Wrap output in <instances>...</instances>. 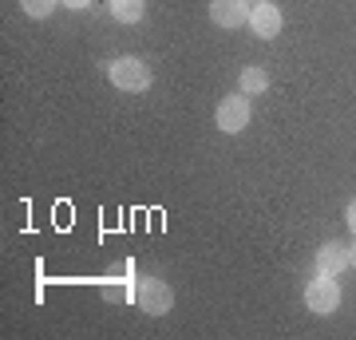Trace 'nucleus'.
Returning a JSON list of instances; mask_svg holds the SVG:
<instances>
[{"label": "nucleus", "mask_w": 356, "mask_h": 340, "mask_svg": "<svg viewBox=\"0 0 356 340\" xmlns=\"http://www.w3.org/2000/svg\"><path fill=\"white\" fill-rule=\"evenodd\" d=\"M111 13H115V20L135 24V20L143 16V0H111Z\"/></svg>", "instance_id": "nucleus-9"}, {"label": "nucleus", "mask_w": 356, "mask_h": 340, "mask_svg": "<svg viewBox=\"0 0 356 340\" xmlns=\"http://www.w3.org/2000/svg\"><path fill=\"white\" fill-rule=\"evenodd\" d=\"M245 4H250V8H257V4H269V0H245Z\"/></svg>", "instance_id": "nucleus-15"}, {"label": "nucleus", "mask_w": 356, "mask_h": 340, "mask_svg": "<svg viewBox=\"0 0 356 340\" xmlns=\"http://www.w3.org/2000/svg\"><path fill=\"white\" fill-rule=\"evenodd\" d=\"M250 28H254L261 40H273L281 32V13L273 4H257V8H250Z\"/></svg>", "instance_id": "nucleus-6"}, {"label": "nucleus", "mask_w": 356, "mask_h": 340, "mask_svg": "<svg viewBox=\"0 0 356 340\" xmlns=\"http://www.w3.org/2000/svg\"><path fill=\"white\" fill-rule=\"evenodd\" d=\"M238 83H242V95H261V91L269 88V76L261 72V67H245Z\"/></svg>", "instance_id": "nucleus-8"}, {"label": "nucleus", "mask_w": 356, "mask_h": 340, "mask_svg": "<svg viewBox=\"0 0 356 340\" xmlns=\"http://www.w3.org/2000/svg\"><path fill=\"white\" fill-rule=\"evenodd\" d=\"M305 305H309V309H313L317 316L337 313V305H341V285H337V277L321 273V277L305 289Z\"/></svg>", "instance_id": "nucleus-3"}, {"label": "nucleus", "mask_w": 356, "mask_h": 340, "mask_svg": "<svg viewBox=\"0 0 356 340\" xmlns=\"http://www.w3.org/2000/svg\"><path fill=\"white\" fill-rule=\"evenodd\" d=\"M317 265H321V273L337 277L341 269H348V245H341V241H325L321 253H317Z\"/></svg>", "instance_id": "nucleus-7"}, {"label": "nucleus", "mask_w": 356, "mask_h": 340, "mask_svg": "<svg viewBox=\"0 0 356 340\" xmlns=\"http://www.w3.org/2000/svg\"><path fill=\"white\" fill-rule=\"evenodd\" d=\"M107 76L119 91H147L151 88V67L135 56H119V60L107 63Z\"/></svg>", "instance_id": "nucleus-1"}, {"label": "nucleus", "mask_w": 356, "mask_h": 340, "mask_svg": "<svg viewBox=\"0 0 356 340\" xmlns=\"http://www.w3.org/2000/svg\"><path fill=\"white\" fill-rule=\"evenodd\" d=\"M135 301H139L143 313L166 316L170 313V305H175V293H170V285H163L159 277H143L139 289H135Z\"/></svg>", "instance_id": "nucleus-2"}, {"label": "nucleus", "mask_w": 356, "mask_h": 340, "mask_svg": "<svg viewBox=\"0 0 356 340\" xmlns=\"http://www.w3.org/2000/svg\"><path fill=\"white\" fill-rule=\"evenodd\" d=\"M20 4H24V13H28V16H36V20H44V16H48L51 8L60 4V0H20Z\"/></svg>", "instance_id": "nucleus-10"}, {"label": "nucleus", "mask_w": 356, "mask_h": 340, "mask_svg": "<svg viewBox=\"0 0 356 340\" xmlns=\"http://www.w3.org/2000/svg\"><path fill=\"white\" fill-rule=\"evenodd\" d=\"M245 123H250V99L245 95H226L218 103V131L238 135V131H245Z\"/></svg>", "instance_id": "nucleus-4"}, {"label": "nucleus", "mask_w": 356, "mask_h": 340, "mask_svg": "<svg viewBox=\"0 0 356 340\" xmlns=\"http://www.w3.org/2000/svg\"><path fill=\"white\" fill-rule=\"evenodd\" d=\"M348 226L356 229V202H348Z\"/></svg>", "instance_id": "nucleus-13"}, {"label": "nucleus", "mask_w": 356, "mask_h": 340, "mask_svg": "<svg viewBox=\"0 0 356 340\" xmlns=\"http://www.w3.org/2000/svg\"><path fill=\"white\" fill-rule=\"evenodd\" d=\"M103 297H107V301H127V297H135V293L123 289V281H103Z\"/></svg>", "instance_id": "nucleus-11"}, {"label": "nucleus", "mask_w": 356, "mask_h": 340, "mask_svg": "<svg viewBox=\"0 0 356 340\" xmlns=\"http://www.w3.org/2000/svg\"><path fill=\"white\" fill-rule=\"evenodd\" d=\"M348 265H353V269H356V245H353V250H348Z\"/></svg>", "instance_id": "nucleus-14"}, {"label": "nucleus", "mask_w": 356, "mask_h": 340, "mask_svg": "<svg viewBox=\"0 0 356 340\" xmlns=\"http://www.w3.org/2000/svg\"><path fill=\"white\" fill-rule=\"evenodd\" d=\"M210 20L218 28H242L250 24V4L245 0H210Z\"/></svg>", "instance_id": "nucleus-5"}, {"label": "nucleus", "mask_w": 356, "mask_h": 340, "mask_svg": "<svg viewBox=\"0 0 356 340\" xmlns=\"http://www.w3.org/2000/svg\"><path fill=\"white\" fill-rule=\"evenodd\" d=\"M60 4H67V8H88V0H60Z\"/></svg>", "instance_id": "nucleus-12"}]
</instances>
